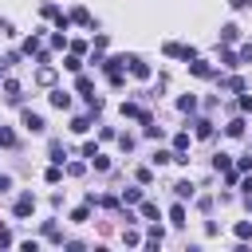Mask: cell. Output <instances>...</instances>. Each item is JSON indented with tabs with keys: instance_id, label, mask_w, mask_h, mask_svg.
<instances>
[{
	"instance_id": "1",
	"label": "cell",
	"mask_w": 252,
	"mask_h": 252,
	"mask_svg": "<svg viewBox=\"0 0 252 252\" xmlns=\"http://www.w3.org/2000/svg\"><path fill=\"white\" fill-rule=\"evenodd\" d=\"M185 67H189V75H197V79H217V75H220V67H213V63L201 59V55H197L193 63H185Z\"/></svg>"
},
{
	"instance_id": "2",
	"label": "cell",
	"mask_w": 252,
	"mask_h": 252,
	"mask_svg": "<svg viewBox=\"0 0 252 252\" xmlns=\"http://www.w3.org/2000/svg\"><path fill=\"white\" fill-rule=\"evenodd\" d=\"M32 213H35V193H20V197H16V205H12V217L28 220Z\"/></svg>"
},
{
	"instance_id": "3",
	"label": "cell",
	"mask_w": 252,
	"mask_h": 252,
	"mask_svg": "<svg viewBox=\"0 0 252 252\" xmlns=\"http://www.w3.org/2000/svg\"><path fill=\"white\" fill-rule=\"evenodd\" d=\"M20 122H24V130H28V134H43V130H47L43 114H35V110H24V114H20Z\"/></svg>"
},
{
	"instance_id": "4",
	"label": "cell",
	"mask_w": 252,
	"mask_h": 252,
	"mask_svg": "<svg viewBox=\"0 0 252 252\" xmlns=\"http://www.w3.org/2000/svg\"><path fill=\"white\" fill-rule=\"evenodd\" d=\"M217 83H220L224 91H232V94H240V91H248V83H244L240 75H217Z\"/></svg>"
},
{
	"instance_id": "5",
	"label": "cell",
	"mask_w": 252,
	"mask_h": 252,
	"mask_svg": "<svg viewBox=\"0 0 252 252\" xmlns=\"http://www.w3.org/2000/svg\"><path fill=\"white\" fill-rule=\"evenodd\" d=\"M47 102H51L55 110H71V94H67L63 87H51V94H47Z\"/></svg>"
},
{
	"instance_id": "6",
	"label": "cell",
	"mask_w": 252,
	"mask_h": 252,
	"mask_svg": "<svg viewBox=\"0 0 252 252\" xmlns=\"http://www.w3.org/2000/svg\"><path fill=\"white\" fill-rule=\"evenodd\" d=\"M217 63H220L224 71H236V67H240V55L228 51V47H220V51H217Z\"/></svg>"
},
{
	"instance_id": "7",
	"label": "cell",
	"mask_w": 252,
	"mask_h": 252,
	"mask_svg": "<svg viewBox=\"0 0 252 252\" xmlns=\"http://www.w3.org/2000/svg\"><path fill=\"white\" fill-rule=\"evenodd\" d=\"M118 197H122V205H126V209H130V205H142V181H138V185H126Z\"/></svg>"
},
{
	"instance_id": "8",
	"label": "cell",
	"mask_w": 252,
	"mask_h": 252,
	"mask_svg": "<svg viewBox=\"0 0 252 252\" xmlns=\"http://www.w3.org/2000/svg\"><path fill=\"white\" fill-rule=\"evenodd\" d=\"M185 217H189V213H185V201H173V205H169V224H173V228H185Z\"/></svg>"
},
{
	"instance_id": "9",
	"label": "cell",
	"mask_w": 252,
	"mask_h": 252,
	"mask_svg": "<svg viewBox=\"0 0 252 252\" xmlns=\"http://www.w3.org/2000/svg\"><path fill=\"white\" fill-rule=\"evenodd\" d=\"M4 98H8L12 106H20V102H24V94H20V83H16V79H4Z\"/></svg>"
},
{
	"instance_id": "10",
	"label": "cell",
	"mask_w": 252,
	"mask_h": 252,
	"mask_svg": "<svg viewBox=\"0 0 252 252\" xmlns=\"http://www.w3.org/2000/svg\"><path fill=\"white\" fill-rule=\"evenodd\" d=\"M161 240H165V232H161V224L154 220V224H150V232H146V248H154V252H158V248H161Z\"/></svg>"
},
{
	"instance_id": "11",
	"label": "cell",
	"mask_w": 252,
	"mask_h": 252,
	"mask_svg": "<svg viewBox=\"0 0 252 252\" xmlns=\"http://www.w3.org/2000/svg\"><path fill=\"white\" fill-rule=\"evenodd\" d=\"M126 71H130V75H134V79H150V75H154V71H150V63H142V59H138V55H134V59H130V67H126Z\"/></svg>"
},
{
	"instance_id": "12",
	"label": "cell",
	"mask_w": 252,
	"mask_h": 252,
	"mask_svg": "<svg viewBox=\"0 0 252 252\" xmlns=\"http://www.w3.org/2000/svg\"><path fill=\"white\" fill-rule=\"evenodd\" d=\"M193 134L197 138H213L217 130H213V118H193Z\"/></svg>"
},
{
	"instance_id": "13",
	"label": "cell",
	"mask_w": 252,
	"mask_h": 252,
	"mask_svg": "<svg viewBox=\"0 0 252 252\" xmlns=\"http://www.w3.org/2000/svg\"><path fill=\"white\" fill-rule=\"evenodd\" d=\"M47 154H51V161H55V165H63V161H67V150H63V142H59V138H51V142H47Z\"/></svg>"
},
{
	"instance_id": "14",
	"label": "cell",
	"mask_w": 252,
	"mask_h": 252,
	"mask_svg": "<svg viewBox=\"0 0 252 252\" xmlns=\"http://www.w3.org/2000/svg\"><path fill=\"white\" fill-rule=\"evenodd\" d=\"M173 193H177V201H193V197H197V185H193V181H177Z\"/></svg>"
},
{
	"instance_id": "15",
	"label": "cell",
	"mask_w": 252,
	"mask_h": 252,
	"mask_svg": "<svg viewBox=\"0 0 252 252\" xmlns=\"http://www.w3.org/2000/svg\"><path fill=\"white\" fill-rule=\"evenodd\" d=\"M47 43H51V51H63V47H71V39H67V32H59V28H55V32L47 35Z\"/></svg>"
},
{
	"instance_id": "16",
	"label": "cell",
	"mask_w": 252,
	"mask_h": 252,
	"mask_svg": "<svg viewBox=\"0 0 252 252\" xmlns=\"http://www.w3.org/2000/svg\"><path fill=\"white\" fill-rule=\"evenodd\" d=\"M39 43H43V32H32V35L24 39V47H20V51H24V55H35V51H39Z\"/></svg>"
},
{
	"instance_id": "17",
	"label": "cell",
	"mask_w": 252,
	"mask_h": 252,
	"mask_svg": "<svg viewBox=\"0 0 252 252\" xmlns=\"http://www.w3.org/2000/svg\"><path fill=\"white\" fill-rule=\"evenodd\" d=\"M35 79H39V87H55V67L51 63H39V75Z\"/></svg>"
},
{
	"instance_id": "18",
	"label": "cell",
	"mask_w": 252,
	"mask_h": 252,
	"mask_svg": "<svg viewBox=\"0 0 252 252\" xmlns=\"http://www.w3.org/2000/svg\"><path fill=\"white\" fill-rule=\"evenodd\" d=\"M244 126H248L244 118H228V122H224V134H228V138H244Z\"/></svg>"
},
{
	"instance_id": "19",
	"label": "cell",
	"mask_w": 252,
	"mask_h": 252,
	"mask_svg": "<svg viewBox=\"0 0 252 252\" xmlns=\"http://www.w3.org/2000/svg\"><path fill=\"white\" fill-rule=\"evenodd\" d=\"M189 146H193V138H189V130H181V134H173V154H189Z\"/></svg>"
},
{
	"instance_id": "20",
	"label": "cell",
	"mask_w": 252,
	"mask_h": 252,
	"mask_svg": "<svg viewBox=\"0 0 252 252\" xmlns=\"http://www.w3.org/2000/svg\"><path fill=\"white\" fill-rule=\"evenodd\" d=\"M138 213H142L146 220H161V209H158L154 201H146V197H142V205H138Z\"/></svg>"
},
{
	"instance_id": "21",
	"label": "cell",
	"mask_w": 252,
	"mask_h": 252,
	"mask_svg": "<svg viewBox=\"0 0 252 252\" xmlns=\"http://www.w3.org/2000/svg\"><path fill=\"white\" fill-rule=\"evenodd\" d=\"M75 91H79V94L87 98V94L94 91V83H91V75H83V71H79V75H75Z\"/></svg>"
},
{
	"instance_id": "22",
	"label": "cell",
	"mask_w": 252,
	"mask_h": 252,
	"mask_svg": "<svg viewBox=\"0 0 252 252\" xmlns=\"http://www.w3.org/2000/svg\"><path fill=\"white\" fill-rule=\"evenodd\" d=\"M91 130V114H75L71 118V134H87Z\"/></svg>"
},
{
	"instance_id": "23",
	"label": "cell",
	"mask_w": 252,
	"mask_h": 252,
	"mask_svg": "<svg viewBox=\"0 0 252 252\" xmlns=\"http://www.w3.org/2000/svg\"><path fill=\"white\" fill-rule=\"evenodd\" d=\"M43 181H47V185H59V181H63V165H55V161H51V165L43 169Z\"/></svg>"
},
{
	"instance_id": "24",
	"label": "cell",
	"mask_w": 252,
	"mask_h": 252,
	"mask_svg": "<svg viewBox=\"0 0 252 252\" xmlns=\"http://www.w3.org/2000/svg\"><path fill=\"white\" fill-rule=\"evenodd\" d=\"M43 236H47L51 244H63V232H59V224H55V220H43Z\"/></svg>"
},
{
	"instance_id": "25",
	"label": "cell",
	"mask_w": 252,
	"mask_h": 252,
	"mask_svg": "<svg viewBox=\"0 0 252 252\" xmlns=\"http://www.w3.org/2000/svg\"><path fill=\"white\" fill-rule=\"evenodd\" d=\"M232 236L236 240H252V220H236L232 224Z\"/></svg>"
},
{
	"instance_id": "26",
	"label": "cell",
	"mask_w": 252,
	"mask_h": 252,
	"mask_svg": "<svg viewBox=\"0 0 252 252\" xmlns=\"http://www.w3.org/2000/svg\"><path fill=\"white\" fill-rule=\"evenodd\" d=\"M236 39H240V28L236 24H224L220 28V43H236Z\"/></svg>"
},
{
	"instance_id": "27",
	"label": "cell",
	"mask_w": 252,
	"mask_h": 252,
	"mask_svg": "<svg viewBox=\"0 0 252 252\" xmlns=\"http://www.w3.org/2000/svg\"><path fill=\"white\" fill-rule=\"evenodd\" d=\"M177 110H181V114H193V110H197V94H181V98H177Z\"/></svg>"
},
{
	"instance_id": "28",
	"label": "cell",
	"mask_w": 252,
	"mask_h": 252,
	"mask_svg": "<svg viewBox=\"0 0 252 252\" xmlns=\"http://www.w3.org/2000/svg\"><path fill=\"white\" fill-rule=\"evenodd\" d=\"M118 110H122V118H142V106H138L134 98H126V102H122Z\"/></svg>"
},
{
	"instance_id": "29",
	"label": "cell",
	"mask_w": 252,
	"mask_h": 252,
	"mask_svg": "<svg viewBox=\"0 0 252 252\" xmlns=\"http://www.w3.org/2000/svg\"><path fill=\"white\" fill-rule=\"evenodd\" d=\"M63 67H67L71 75H79V71H83V55H75V51H71V55L63 59Z\"/></svg>"
},
{
	"instance_id": "30",
	"label": "cell",
	"mask_w": 252,
	"mask_h": 252,
	"mask_svg": "<svg viewBox=\"0 0 252 252\" xmlns=\"http://www.w3.org/2000/svg\"><path fill=\"white\" fill-rule=\"evenodd\" d=\"M165 161H173V150H154V158H150V165L158 169V165H165Z\"/></svg>"
},
{
	"instance_id": "31",
	"label": "cell",
	"mask_w": 252,
	"mask_h": 252,
	"mask_svg": "<svg viewBox=\"0 0 252 252\" xmlns=\"http://www.w3.org/2000/svg\"><path fill=\"white\" fill-rule=\"evenodd\" d=\"M71 220H75V224H83V220H91V205L83 201L79 209H71Z\"/></svg>"
},
{
	"instance_id": "32",
	"label": "cell",
	"mask_w": 252,
	"mask_h": 252,
	"mask_svg": "<svg viewBox=\"0 0 252 252\" xmlns=\"http://www.w3.org/2000/svg\"><path fill=\"white\" fill-rule=\"evenodd\" d=\"M8 146H16V130L12 126H0V150H8Z\"/></svg>"
},
{
	"instance_id": "33",
	"label": "cell",
	"mask_w": 252,
	"mask_h": 252,
	"mask_svg": "<svg viewBox=\"0 0 252 252\" xmlns=\"http://www.w3.org/2000/svg\"><path fill=\"white\" fill-rule=\"evenodd\" d=\"M177 59H181V63H193V59H197V47L181 43V47H177Z\"/></svg>"
},
{
	"instance_id": "34",
	"label": "cell",
	"mask_w": 252,
	"mask_h": 252,
	"mask_svg": "<svg viewBox=\"0 0 252 252\" xmlns=\"http://www.w3.org/2000/svg\"><path fill=\"white\" fill-rule=\"evenodd\" d=\"M91 165H94V169H98V173H106V169H110V158H106V154H102V150H98V154H94V158H91Z\"/></svg>"
},
{
	"instance_id": "35",
	"label": "cell",
	"mask_w": 252,
	"mask_h": 252,
	"mask_svg": "<svg viewBox=\"0 0 252 252\" xmlns=\"http://www.w3.org/2000/svg\"><path fill=\"white\" fill-rule=\"evenodd\" d=\"M213 169H217V173H228V169H232L228 154H217V158H213Z\"/></svg>"
},
{
	"instance_id": "36",
	"label": "cell",
	"mask_w": 252,
	"mask_h": 252,
	"mask_svg": "<svg viewBox=\"0 0 252 252\" xmlns=\"http://www.w3.org/2000/svg\"><path fill=\"white\" fill-rule=\"evenodd\" d=\"M67 16H71V20H75V24H91V12H87V8H71V12H67Z\"/></svg>"
},
{
	"instance_id": "37",
	"label": "cell",
	"mask_w": 252,
	"mask_h": 252,
	"mask_svg": "<svg viewBox=\"0 0 252 252\" xmlns=\"http://www.w3.org/2000/svg\"><path fill=\"white\" fill-rule=\"evenodd\" d=\"M142 134H146V138H154V142H161V138H165V130H161V126H154V122H146V130H142Z\"/></svg>"
},
{
	"instance_id": "38",
	"label": "cell",
	"mask_w": 252,
	"mask_h": 252,
	"mask_svg": "<svg viewBox=\"0 0 252 252\" xmlns=\"http://www.w3.org/2000/svg\"><path fill=\"white\" fill-rule=\"evenodd\" d=\"M134 177H138V181H142V185H154V165H142V169H138V173H134Z\"/></svg>"
},
{
	"instance_id": "39",
	"label": "cell",
	"mask_w": 252,
	"mask_h": 252,
	"mask_svg": "<svg viewBox=\"0 0 252 252\" xmlns=\"http://www.w3.org/2000/svg\"><path fill=\"white\" fill-rule=\"evenodd\" d=\"M236 55H240V67H244V63H252V39H244V43H240V51H236Z\"/></svg>"
},
{
	"instance_id": "40",
	"label": "cell",
	"mask_w": 252,
	"mask_h": 252,
	"mask_svg": "<svg viewBox=\"0 0 252 252\" xmlns=\"http://www.w3.org/2000/svg\"><path fill=\"white\" fill-rule=\"evenodd\" d=\"M106 79H110V87H126V71H106Z\"/></svg>"
},
{
	"instance_id": "41",
	"label": "cell",
	"mask_w": 252,
	"mask_h": 252,
	"mask_svg": "<svg viewBox=\"0 0 252 252\" xmlns=\"http://www.w3.org/2000/svg\"><path fill=\"white\" fill-rule=\"evenodd\" d=\"M236 106H240V114H252V94H244V91H240V98H236Z\"/></svg>"
},
{
	"instance_id": "42",
	"label": "cell",
	"mask_w": 252,
	"mask_h": 252,
	"mask_svg": "<svg viewBox=\"0 0 252 252\" xmlns=\"http://www.w3.org/2000/svg\"><path fill=\"white\" fill-rule=\"evenodd\" d=\"M39 12H43V16H47V20H59V16H63V12H59V8H55V4H43V8H39Z\"/></svg>"
},
{
	"instance_id": "43",
	"label": "cell",
	"mask_w": 252,
	"mask_h": 252,
	"mask_svg": "<svg viewBox=\"0 0 252 252\" xmlns=\"http://www.w3.org/2000/svg\"><path fill=\"white\" fill-rule=\"evenodd\" d=\"M106 47H110V39H106V32H98L94 35V51H106Z\"/></svg>"
},
{
	"instance_id": "44",
	"label": "cell",
	"mask_w": 252,
	"mask_h": 252,
	"mask_svg": "<svg viewBox=\"0 0 252 252\" xmlns=\"http://www.w3.org/2000/svg\"><path fill=\"white\" fill-rule=\"evenodd\" d=\"M94 154H98V142H83V158H87V161H91V158H94Z\"/></svg>"
},
{
	"instance_id": "45",
	"label": "cell",
	"mask_w": 252,
	"mask_h": 252,
	"mask_svg": "<svg viewBox=\"0 0 252 252\" xmlns=\"http://www.w3.org/2000/svg\"><path fill=\"white\" fill-rule=\"evenodd\" d=\"M122 240H126V244H142V236H138V228H126V232H122Z\"/></svg>"
},
{
	"instance_id": "46",
	"label": "cell",
	"mask_w": 252,
	"mask_h": 252,
	"mask_svg": "<svg viewBox=\"0 0 252 252\" xmlns=\"http://www.w3.org/2000/svg\"><path fill=\"white\" fill-rule=\"evenodd\" d=\"M35 63H51V47H39L35 51Z\"/></svg>"
},
{
	"instance_id": "47",
	"label": "cell",
	"mask_w": 252,
	"mask_h": 252,
	"mask_svg": "<svg viewBox=\"0 0 252 252\" xmlns=\"http://www.w3.org/2000/svg\"><path fill=\"white\" fill-rule=\"evenodd\" d=\"M118 146H122V150L130 154V150H134V138H130V134H118Z\"/></svg>"
},
{
	"instance_id": "48",
	"label": "cell",
	"mask_w": 252,
	"mask_h": 252,
	"mask_svg": "<svg viewBox=\"0 0 252 252\" xmlns=\"http://www.w3.org/2000/svg\"><path fill=\"white\" fill-rule=\"evenodd\" d=\"M12 244H16V240H12V232H8V228H0V248H12Z\"/></svg>"
},
{
	"instance_id": "49",
	"label": "cell",
	"mask_w": 252,
	"mask_h": 252,
	"mask_svg": "<svg viewBox=\"0 0 252 252\" xmlns=\"http://www.w3.org/2000/svg\"><path fill=\"white\" fill-rule=\"evenodd\" d=\"M236 169H240V173H248V169H252V154H248V158H240V161H236Z\"/></svg>"
},
{
	"instance_id": "50",
	"label": "cell",
	"mask_w": 252,
	"mask_h": 252,
	"mask_svg": "<svg viewBox=\"0 0 252 252\" xmlns=\"http://www.w3.org/2000/svg\"><path fill=\"white\" fill-rule=\"evenodd\" d=\"M248 4H252V0H228V8H232V12H244Z\"/></svg>"
},
{
	"instance_id": "51",
	"label": "cell",
	"mask_w": 252,
	"mask_h": 252,
	"mask_svg": "<svg viewBox=\"0 0 252 252\" xmlns=\"http://www.w3.org/2000/svg\"><path fill=\"white\" fill-rule=\"evenodd\" d=\"M8 189H12V177H8V173H0V197H4Z\"/></svg>"
},
{
	"instance_id": "52",
	"label": "cell",
	"mask_w": 252,
	"mask_h": 252,
	"mask_svg": "<svg viewBox=\"0 0 252 252\" xmlns=\"http://www.w3.org/2000/svg\"><path fill=\"white\" fill-rule=\"evenodd\" d=\"M240 189H248V193H252V177H240Z\"/></svg>"
},
{
	"instance_id": "53",
	"label": "cell",
	"mask_w": 252,
	"mask_h": 252,
	"mask_svg": "<svg viewBox=\"0 0 252 252\" xmlns=\"http://www.w3.org/2000/svg\"><path fill=\"white\" fill-rule=\"evenodd\" d=\"M244 205H248V213H252V193H248V201H244Z\"/></svg>"
}]
</instances>
